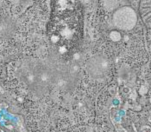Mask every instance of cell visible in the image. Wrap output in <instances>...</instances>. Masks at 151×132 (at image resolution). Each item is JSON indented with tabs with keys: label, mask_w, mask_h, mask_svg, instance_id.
Listing matches in <instances>:
<instances>
[{
	"label": "cell",
	"mask_w": 151,
	"mask_h": 132,
	"mask_svg": "<svg viewBox=\"0 0 151 132\" xmlns=\"http://www.w3.org/2000/svg\"><path fill=\"white\" fill-rule=\"evenodd\" d=\"M112 22L121 31H130L137 22V13L129 6L121 7L114 12Z\"/></svg>",
	"instance_id": "1"
},
{
	"label": "cell",
	"mask_w": 151,
	"mask_h": 132,
	"mask_svg": "<svg viewBox=\"0 0 151 132\" xmlns=\"http://www.w3.org/2000/svg\"><path fill=\"white\" fill-rule=\"evenodd\" d=\"M140 15L147 31V41L151 48V0H141Z\"/></svg>",
	"instance_id": "2"
}]
</instances>
